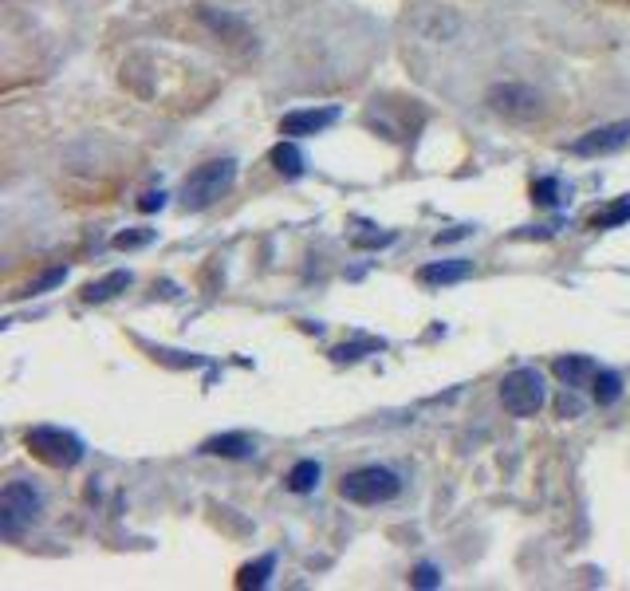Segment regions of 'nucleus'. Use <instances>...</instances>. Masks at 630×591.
Masks as SVG:
<instances>
[{"mask_svg": "<svg viewBox=\"0 0 630 591\" xmlns=\"http://www.w3.org/2000/svg\"><path fill=\"white\" fill-rule=\"evenodd\" d=\"M233 182H237V162L233 158H213V162L197 166L186 178L182 205L186 209H209L213 201H221V197L233 190Z\"/></svg>", "mask_w": 630, "mask_h": 591, "instance_id": "1", "label": "nucleus"}, {"mask_svg": "<svg viewBox=\"0 0 630 591\" xmlns=\"http://www.w3.org/2000/svg\"><path fill=\"white\" fill-rule=\"evenodd\" d=\"M339 493H343V501H351V505H382V501H394V497L402 493V481H398L394 469L363 465V469H355V473L343 477Z\"/></svg>", "mask_w": 630, "mask_h": 591, "instance_id": "2", "label": "nucleus"}, {"mask_svg": "<svg viewBox=\"0 0 630 591\" xmlns=\"http://www.w3.org/2000/svg\"><path fill=\"white\" fill-rule=\"evenodd\" d=\"M44 509V497L32 481H8L4 493H0V532L8 540H16L24 528L32 525Z\"/></svg>", "mask_w": 630, "mask_h": 591, "instance_id": "3", "label": "nucleus"}, {"mask_svg": "<svg viewBox=\"0 0 630 591\" xmlns=\"http://www.w3.org/2000/svg\"><path fill=\"white\" fill-rule=\"evenodd\" d=\"M24 446L32 450V458H40L52 469H71L83 458V442L71 430H60V426H32L24 434Z\"/></svg>", "mask_w": 630, "mask_h": 591, "instance_id": "4", "label": "nucleus"}, {"mask_svg": "<svg viewBox=\"0 0 630 591\" xmlns=\"http://www.w3.org/2000/svg\"><path fill=\"white\" fill-rule=\"evenodd\" d=\"M501 402L512 418H528L544 406V375L536 367H520L512 375H504L501 383Z\"/></svg>", "mask_w": 630, "mask_h": 591, "instance_id": "5", "label": "nucleus"}, {"mask_svg": "<svg viewBox=\"0 0 630 591\" xmlns=\"http://www.w3.org/2000/svg\"><path fill=\"white\" fill-rule=\"evenodd\" d=\"M485 103H489L497 115L516 119V123H528V119L544 115V99H540V91L528 87V83H497Z\"/></svg>", "mask_w": 630, "mask_h": 591, "instance_id": "6", "label": "nucleus"}, {"mask_svg": "<svg viewBox=\"0 0 630 591\" xmlns=\"http://www.w3.org/2000/svg\"><path fill=\"white\" fill-rule=\"evenodd\" d=\"M339 123V107H312V111H288L280 119V134L304 138V134H323L327 127Z\"/></svg>", "mask_w": 630, "mask_h": 591, "instance_id": "7", "label": "nucleus"}, {"mask_svg": "<svg viewBox=\"0 0 630 591\" xmlns=\"http://www.w3.org/2000/svg\"><path fill=\"white\" fill-rule=\"evenodd\" d=\"M630 138V123H611V127H595V131H587L583 138H575L571 142V154H611V150H619V146H627Z\"/></svg>", "mask_w": 630, "mask_h": 591, "instance_id": "8", "label": "nucleus"}, {"mask_svg": "<svg viewBox=\"0 0 630 591\" xmlns=\"http://www.w3.org/2000/svg\"><path fill=\"white\" fill-rule=\"evenodd\" d=\"M556 375L567 387H583V383H591L599 375V367L587 355H567V359H556Z\"/></svg>", "mask_w": 630, "mask_h": 591, "instance_id": "9", "label": "nucleus"}, {"mask_svg": "<svg viewBox=\"0 0 630 591\" xmlns=\"http://www.w3.org/2000/svg\"><path fill=\"white\" fill-rule=\"evenodd\" d=\"M201 454H213V458H249L252 438L249 434H221V438H209L201 446Z\"/></svg>", "mask_w": 630, "mask_h": 591, "instance_id": "10", "label": "nucleus"}, {"mask_svg": "<svg viewBox=\"0 0 630 591\" xmlns=\"http://www.w3.org/2000/svg\"><path fill=\"white\" fill-rule=\"evenodd\" d=\"M201 20H205L217 36H233L237 44H245V40H249V28H245V20H241V16H229V12H221V16H217L213 8H201Z\"/></svg>", "mask_w": 630, "mask_h": 591, "instance_id": "11", "label": "nucleus"}, {"mask_svg": "<svg viewBox=\"0 0 630 591\" xmlns=\"http://www.w3.org/2000/svg\"><path fill=\"white\" fill-rule=\"evenodd\" d=\"M126 284H130V272H111V276H103V280H91V284L83 288V300H87V304H103V300H111L115 292H126Z\"/></svg>", "mask_w": 630, "mask_h": 591, "instance_id": "12", "label": "nucleus"}, {"mask_svg": "<svg viewBox=\"0 0 630 591\" xmlns=\"http://www.w3.org/2000/svg\"><path fill=\"white\" fill-rule=\"evenodd\" d=\"M469 276V261H441L422 268V284H457Z\"/></svg>", "mask_w": 630, "mask_h": 591, "instance_id": "13", "label": "nucleus"}, {"mask_svg": "<svg viewBox=\"0 0 630 591\" xmlns=\"http://www.w3.org/2000/svg\"><path fill=\"white\" fill-rule=\"evenodd\" d=\"M272 166H276L284 178H300V174H304V154H300V146H296V142H280V146L272 150Z\"/></svg>", "mask_w": 630, "mask_h": 591, "instance_id": "14", "label": "nucleus"}, {"mask_svg": "<svg viewBox=\"0 0 630 591\" xmlns=\"http://www.w3.org/2000/svg\"><path fill=\"white\" fill-rule=\"evenodd\" d=\"M591 387H595V402H599V406H615V402L623 398V383H619L615 371H599V375L591 379Z\"/></svg>", "mask_w": 630, "mask_h": 591, "instance_id": "15", "label": "nucleus"}, {"mask_svg": "<svg viewBox=\"0 0 630 591\" xmlns=\"http://www.w3.org/2000/svg\"><path fill=\"white\" fill-rule=\"evenodd\" d=\"M272 568H276V560L272 556H260L256 564H245L241 568V576H237V588H264L268 584V576H272Z\"/></svg>", "mask_w": 630, "mask_h": 591, "instance_id": "16", "label": "nucleus"}, {"mask_svg": "<svg viewBox=\"0 0 630 591\" xmlns=\"http://www.w3.org/2000/svg\"><path fill=\"white\" fill-rule=\"evenodd\" d=\"M319 485V461H300L292 473H288V489L292 493H312Z\"/></svg>", "mask_w": 630, "mask_h": 591, "instance_id": "17", "label": "nucleus"}, {"mask_svg": "<svg viewBox=\"0 0 630 591\" xmlns=\"http://www.w3.org/2000/svg\"><path fill=\"white\" fill-rule=\"evenodd\" d=\"M623 221H630V197L615 201L607 213H595V217H591L595 229H611V225H623Z\"/></svg>", "mask_w": 630, "mask_h": 591, "instance_id": "18", "label": "nucleus"}, {"mask_svg": "<svg viewBox=\"0 0 630 591\" xmlns=\"http://www.w3.org/2000/svg\"><path fill=\"white\" fill-rule=\"evenodd\" d=\"M63 276H67V268H52V272H44L40 280H32L20 296H40V292H48V288H56V284H63Z\"/></svg>", "mask_w": 630, "mask_h": 591, "instance_id": "19", "label": "nucleus"}, {"mask_svg": "<svg viewBox=\"0 0 630 591\" xmlns=\"http://www.w3.org/2000/svg\"><path fill=\"white\" fill-rule=\"evenodd\" d=\"M154 241V229H134V233H119L115 237V249H142Z\"/></svg>", "mask_w": 630, "mask_h": 591, "instance_id": "20", "label": "nucleus"}, {"mask_svg": "<svg viewBox=\"0 0 630 591\" xmlns=\"http://www.w3.org/2000/svg\"><path fill=\"white\" fill-rule=\"evenodd\" d=\"M438 584H441L438 568H430V564H422V568L414 572V588H438Z\"/></svg>", "mask_w": 630, "mask_h": 591, "instance_id": "21", "label": "nucleus"}, {"mask_svg": "<svg viewBox=\"0 0 630 591\" xmlns=\"http://www.w3.org/2000/svg\"><path fill=\"white\" fill-rule=\"evenodd\" d=\"M532 194L540 197V205H556V182L552 178H544V182H536V190Z\"/></svg>", "mask_w": 630, "mask_h": 591, "instance_id": "22", "label": "nucleus"}, {"mask_svg": "<svg viewBox=\"0 0 630 591\" xmlns=\"http://www.w3.org/2000/svg\"><path fill=\"white\" fill-rule=\"evenodd\" d=\"M162 205H166V194H162V190H150V194H142V201H138V209H146V213H150V209H162Z\"/></svg>", "mask_w": 630, "mask_h": 591, "instance_id": "23", "label": "nucleus"}]
</instances>
